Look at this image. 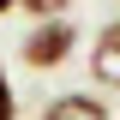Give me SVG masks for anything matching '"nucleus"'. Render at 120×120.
<instances>
[{
  "label": "nucleus",
  "mask_w": 120,
  "mask_h": 120,
  "mask_svg": "<svg viewBox=\"0 0 120 120\" xmlns=\"http://www.w3.org/2000/svg\"><path fill=\"white\" fill-rule=\"evenodd\" d=\"M90 78H96V90H120V18L96 30V42H90Z\"/></svg>",
  "instance_id": "2"
},
{
  "label": "nucleus",
  "mask_w": 120,
  "mask_h": 120,
  "mask_svg": "<svg viewBox=\"0 0 120 120\" xmlns=\"http://www.w3.org/2000/svg\"><path fill=\"white\" fill-rule=\"evenodd\" d=\"M42 120H108V102L96 90H60L42 102Z\"/></svg>",
  "instance_id": "3"
},
{
  "label": "nucleus",
  "mask_w": 120,
  "mask_h": 120,
  "mask_svg": "<svg viewBox=\"0 0 120 120\" xmlns=\"http://www.w3.org/2000/svg\"><path fill=\"white\" fill-rule=\"evenodd\" d=\"M0 120H18V96H12V78L0 66Z\"/></svg>",
  "instance_id": "5"
},
{
  "label": "nucleus",
  "mask_w": 120,
  "mask_h": 120,
  "mask_svg": "<svg viewBox=\"0 0 120 120\" xmlns=\"http://www.w3.org/2000/svg\"><path fill=\"white\" fill-rule=\"evenodd\" d=\"M66 6H78V0H18V12H30V18H60Z\"/></svg>",
  "instance_id": "4"
},
{
  "label": "nucleus",
  "mask_w": 120,
  "mask_h": 120,
  "mask_svg": "<svg viewBox=\"0 0 120 120\" xmlns=\"http://www.w3.org/2000/svg\"><path fill=\"white\" fill-rule=\"evenodd\" d=\"M72 48H78V24L72 18H36L24 30V42H18V60L30 72H54V66L72 60Z\"/></svg>",
  "instance_id": "1"
},
{
  "label": "nucleus",
  "mask_w": 120,
  "mask_h": 120,
  "mask_svg": "<svg viewBox=\"0 0 120 120\" xmlns=\"http://www.w3.org/2000/svg\"><path fill=\"white\" fill-rule=\"evenodd\" d=\"M6 12H18V0H0V18H6Z\"/></svg>",
  "instance_id": "6"
}]
</instances>
